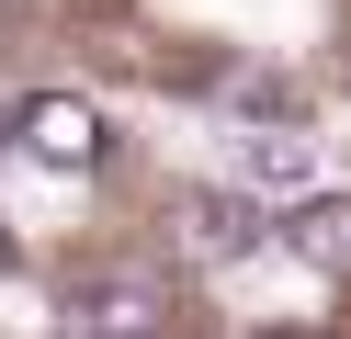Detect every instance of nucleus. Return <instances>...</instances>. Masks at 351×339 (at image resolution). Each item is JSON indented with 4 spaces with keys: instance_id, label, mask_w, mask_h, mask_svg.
Listing matches in <instances>:
<instances>
[{
    "instance_id": "obj_4",
    "label": "nucleus",
    "mask_w": 351,
    "mask_h": 339,
    "mask_svg": "<svg viewBox=\"0 0 351 339\" xmlns=\"http://www.w3.org/2000/svg\"><path fill=\"white\" fill-rule=\"evenodd\" d=\"M182 215H193V249H204V260H250V249L272 238V215H261L250 192H193Z\"/></svg>"
},
{
    "instance_id": "obj_8",
    "label": "nucleus",
    "mask_w": 351,
    "mask_h": 339,
    "mask_svg": "<svg viewBox=\"0 0 351 339\" xmlns=\"http://www.w3.org/2000/svg\"><path fill=\"white\" fill-rule=\"evenodd\" d=\"M0 147H12V113H0Z\"/></svg>"
},
{
    "instance_id": "obj_6",
    "label": "nucleus",
    "mask_w": 351,
    "mask_h": 339,
    "mask_svg": "<svg viewBox=\"0 0 351 339\" xmlns=\"http://www.w3.org/2000/svg\"><path fill=\"white\" fill-rule=\"evenodd\" d=\"M272 339H328V328H272Z\"/></svg>"
},
{
    "instance_id": "obj_7",
    "label": "nucleus",
    "mask_w": 351,
    "mask_h": 339,
    "mask_svg": "<svg viewBox=\"0 0 351 339\" xmlns=\"http://www.w3.org/2000/svg\"><path fill=\"white\" fill-rule=\"evenodd\" d=\"M0 271H12V226H0Z\"/></svg>"
},
{
    "instance_id": "obj_5",
    "label": "nucleus",
    "mask_w": 351,
    "mask_h": 339,
    "mask_svg": "<svg viewBox=\"0 0 351 339\" xmlns=\"http://www.w3.org/2000/svg\"><path fill=\"white\" fill-rule=\"evenodd\" d=\"M250 181L261 192H317V136H295V125H272V136H250Z\"/></svg>"
},
{
    "instance_id": "obj_2",
    "label": "nucleus",
    "mask_w": 351,
    "mask_h": 339,
    "mask_svg": "<svg viewBox=\"0 0 351 339\" xmlns=\"http://www.w3.org/2000/svg\"><path fill=\"white\" fill-rule=\"evenodd\" d=\"M170 328V283L159 271H114L80 294V339H159Z\"/></svg>"
},
{
    "instance_id": "obj_3",
    "label": "nucleus",
    "mask_w": 351,
    "mask_h": 339,
    "mask_svg": "<svg viewBox=\"0 0 351 339\" xmlns=\"http://www.w3.org/2000/svg\"><path fill=\"white\" fill-rule=\"evenodd\" d=\"M272 238L295 249L306 271L351 283V192H306V203H283V215H272Z\"/></svg>"
},
{
    "instance_id": "obj_1",
    "label": "nucleus",
    "mask_w": 351,
    "mask_h": 339,
    "mask_svg": "<svg viewBox=\"0 0 351 339\" xmlns=\"http://www.w3.org/2000/svg\"><path fill=\"white\" fill-rule=\"evenodd\" d=\"M12 136H23V147L46 158V170H69V181H80V170H102V113L80 102V90H34Z\"/></svg>"
}]
</instances>
